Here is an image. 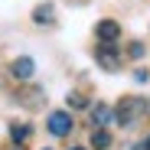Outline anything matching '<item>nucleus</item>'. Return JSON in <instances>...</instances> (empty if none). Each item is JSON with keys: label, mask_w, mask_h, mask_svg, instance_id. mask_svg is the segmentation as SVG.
Listing matches in <instances>:
<instances>
[{"label": "nucleus", "mask_w": 150, "mask_h": 150, "mask_svg": "<svg viewBox=\"0 0 150 150\" xmlns=\"http://www.w3.org/2000/svg\"><path fill=\"white\" fill-rule=\"evenodd\" d=\"M144 111H147V101H144V98H121V101L114 105V121L127 127V124H134Z\"/></svg>", "instance_id": "obj_1"}, {"label": "nucleus", "mask_w": 150, "mask_h": 150, "mask_svg": "<svg viewBox=\"0 0 150 150\" xmlns=\"http://www.w3.org/2000/svg\"><path fill=\"white\" fill-rule=\"evenodd\" d=\"M46 127H49V134H52V137H69L72 127H75V121H72L69 111H52V114H49V121H46Z\"/></svg>", "instance_id": "obj_2"}, {"label": "nucleus", "mask_w": 150, "mask_h": 150, "mask_svg": "<svg viewBox=\"0 0 150 150\" xmlns=\"http://www.w3.org/2000/svg\"><path fill=\"white\" fill-rule=\"evenodd\" d=\"M95 59H98V65H101V69H108V72H114L117 69V49H114V42H101V46H98L95 49Z\"/></svg>", "instance_id": "obj_3"}, {"label": "nucleus", "mask_w": 150, "mask_h": 150, "mask_svg": "<svg viewBox=\"0 0 150 150\" xmlns=\"http://www.w3.org/2000/svg\"><path fill=\"white\" fill-rule=\"evenodd\" d=\"M33 72H36V62H33L30 56H20V59H13V65H10V75L20 79V82L33 79Z\"/></svg>", "instance_id": "obj_4"}, {"label": "nucleus", "mask_w": 150, "mask_h": 150, "mask_svg": "<svg viewBox=\"0 0 150 150\" xmlns=\"http://www.w3.org/2000/svg\"><path fill=\"white\" fill-rule=\"evenodd\" d=\"M95 36L101 39V42H114V39L121 36V26H117L114 20H101V23L95 26Z\"/></svg>", "instance_id": "obj_5"}, {"label": "nucleus", "mask_w": 150, "mask_h": 150, "mask_svg": "<svg viewBox=\"0 0 150 150\" xmlns=\"http://www.w3.org/2000/svg\"><path fill=\"white\" fill-rule=\"evenodd\" d=\"M91 121L98 124V127L111 124V121H114V108H111V105H95V108H91Z\"/></svg>", "instance_id": "obj_6"}, {"label": "nucleus", "mask_w": 150, "mask_h": 150, "mask_svg": "<svg viewBox=\"0 0 150 150\" xmlns=\"http://www.w3.org/2000/svg\"><path fill=\"white\" fill-rule=\"evenodd\" d=\"M30 134H33V127L30 124H23V121H16V124H10V140L20 147V144H26L30 140Z\"/></svg>", "instance_id": "obj_7"}, {"label": "nucleus", "mask_w": 150, "mask_h": 150, "mask_svg": "<svg viewBox=\"0 0 150 150\" xmlns=\"http://www.w3.org/2000/svg\"><path fill=\"white\" fill-rule=\"evenodd\" d=\"M33 20L39 23V26H49V23L56 20V7H52V4H39V7L33 10Z\"/></svg>", "instance_id": "obj_8"}, {"label": "nucleus", "mask_w": 150, "mask_h": 150, "mask_svg": "<svg viewBox=\"0 0 150 150\" xmlns=\"http://www.w3.org/2000/svg\"><path fill=\"white\" fill-rule=\"evenodd\" d=\"M91 147H95V150H108V147H111V134H108L105 127H98V131L91 134Z\"/></svg>", "instance_id": "obj_9"}, {"label": "nucleus", "mask_w": 150, "mask_h": 150, "mask_svg": "<svg viewBox=\"0 0 150 150\" xmlns=\"http://www.w3.org/2000/svg\"><path fill=\"white\" fill-rule=\"evenodd\" d=\"M69 108H75V111L88 108V98H85V95H79V91H72V95H69Z\"/></svg>", "instance_id": "obj_10"}, {"label": "nucleus", "mask_w": 150, "mask_h": 150, "mask_svg": "<svg viewBox=\"0 0 150 150\" xmlns=\"http://www.w3.org/2000/svg\"><path fill=\"white\" fill-rule=\"evenodd\" d=\"M127 56H131V59H140V56H144V42H131Z\"/></svg>", "instance_id": "obj_11"}, {"label": "nucleus", "mask_w": 150, "mask_h": 150, "mask_svg": "<svg viewBox=\"0 0 150 150\" xmlns=\"http://www.w3.org/2000/svg\"><path fill=\"white\" fill-rule=\"evenodd\" d=\"M140 150H150V137H147V140H144V147H140Z\"/></svg>", "instance_id": "obj_12"}, {"label": "nucleus", "mask_w": 150, "mask_h": 150, "mask_svg": "<svg viewBox=\"0 0 150 150\" xmlns=\"http://www.w3.org/2000/svg\"><path fill=\"white\" fill-rule=\"evenodd\" d=\"M72 150H85V147H72Z\"/></svg>", "instance_id": "obj_13"}]
</instances>
